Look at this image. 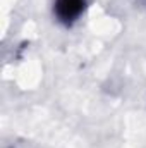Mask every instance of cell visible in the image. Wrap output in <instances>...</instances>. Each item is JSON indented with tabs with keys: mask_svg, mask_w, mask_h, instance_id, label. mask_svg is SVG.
<instances>
[{
	"mask_svg": "<svg viewBox=\"0 0 146 148\" xmlns=\"http://www.w3.org/2000/svg\"><path fill=\"white\" fill-rule=\"evenodd\" d=\"M84 9H86V0H55L53 3V12L57 19L65 26L74 24L81 17Z\"/></svg>",
	"mask_w": 146,
	"mask_h": 148,
	"instance_id": "1",
	"label": "cell"
}]
</instances>
